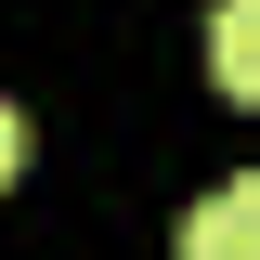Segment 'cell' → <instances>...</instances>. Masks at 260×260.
Listing matches in <instances>:
<instances>
[{"label":"cell","instance_id":"cell-1","mask_svg":"<svg viewBox=\"0 0 260 260\" xmlns=\"http://www.w3.org/2000/svg\"><path fill=\"white\" fill-rule=\"evenodd\" d=\"M182 260H260V169H234L221 195L182 208Z\"/></svg>","mask_w":260,"mask_h":260},{"label":"cell","instance_id":"cell-2","mask_svg":"<svg viewBox=\"0 0 260 260\" xmlns=\"http://www.w3.org/2000/svg\"><path fill=\"white\" fill-rule=\"evenodd\" d=\"M208 78H221L234 104H260V0H221V13H208Z\"/></svg>","mask_w":260,"mask_h":260},{"label":"cell","instance_id":"cell-3","mask_svg":"<svg viewBox=\"0 0 260 260\" xmlns=\"http://www.w3.org/2000/svg\"><path fill=\"white\" fill-rule=\"evenodd\" d=\"M13 169H26V117L0 104V182H13Z\"/></svg>","mask_w":260,"mask_h":260}]
</instances>
